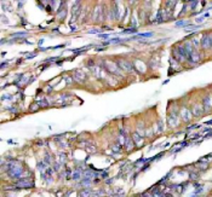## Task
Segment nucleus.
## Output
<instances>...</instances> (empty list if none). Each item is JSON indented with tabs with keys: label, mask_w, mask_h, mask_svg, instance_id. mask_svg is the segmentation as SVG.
I'll return each instance as SVG.
<instances>
[{
	"label": "nucleus",
	"mask_w": 212,
	"mask_h": 197,
	"mask_svg": "<svg viewBox=\"0 0 212 197\" xmlns=\"http://www.w3.org/2000/svg\"><path fill=\"white\" fill-rule=\"evenodd\" d=\"M8 174L13 178H21L23 175V168L17 163V162H11L8 165Z\"/></svg>",
	"instance_id": "1"
},
{
	"label": "nucleus",
	"mask_w": 212,
	"mask_h": 197,
	"mask_svg": "<svg viewBox=\"0 0 212 197\" xmlns=\"http://www.w3.org/2000/svg\"><path fill=\"white\" fill-rule=\"evenodd\" d=\"M201 46L205 47V49H208L211 47V35H204L201 39Z\"/></svg>",
	"instance_id": "2"
},
{
	"label": "nucleus",
	"mask_w": 212,
	"mask_h": 197,
	"mask_svg": "<svg viewBox=\"0 0 212 197\" xmlns=\"http://www.w3.org/2000/svg\"><path fill=\"white\" fill-rule=\"evenodd\" d=\"M16 185L18 186V187H33V186H34V183H33V182H28L27 179H23V180L17 182Z\"/></svg>",
	"instance_id": "3"
},
{
	"label": "nucleus",
	"mask_w": 212,
	"mask_h": 197,
	"mask_svg": "<svg viewBox=\"0 0 212 197\" xmlns=\"http://www.w3.org/2000/svg\"><path fill=\"white\" fill-rule=\"evenodd\" d=\"M119 67L125 70V71H131L132 70V65L130 62H125V61H119Z\"/></svg>",
	"instance_id": "4"
},
{
	"label": "nucleus",
	"mask_w": 212,
	"mask_h": 197,
	"mask_svg": "<svg viewBox=\"0 0 212 197\" xmlns=\"http://www.w3.org/2000/svg\"><path fill=\"white\" fill-rule=\"evenodd\" d=\"M181 114H182V117H183V120L185 121V122H188L190 119H192V113L188 110V109H182V111H181Z\"/></svg>",
	"instance_id": "5"
},
{
	"label": "nucleus",
	"mask_w": 212,
	"mask_h": 197,
	"mask_svg": "<svg viewBox=\"0 0 212 197\" xmlns=\"http://www.w3.org/2000/svg\"><path fill=\"white\" fill-rule=\"evenodd\" d=\"M202 109H204V106L200 105V104H198V105H195V106L193 108V114H194V115H196V116H199V115H201Z\"/></svg>",
	"instance_id": "6"
},
{
	"label": "nucleus",
	"mask_w": 212,
	"mask_h": 197,
	"mask_svg": "<svg viewBox=\"0 0 212 197\" xmlns=\"http://www.w3.org/2000/svg\"><path fill=\"white\" fill-rule=\"evenodd\" d=\"M132 138H134V139H132V140H134V143H136L137 145L142 144V141H143V140H142V136H139L138 133H135L134 136H132Z\"/></svg>",
	"instance_id": "7"
},
{
	"label": "nucleus",
	"mask_w": 212,
	"mask_h": 197,
	"mask_svg": "<svg viewBox=\"0 0 212 197\" xmlns=\"http://www.w3.org/2000/svg\"><path fill=\"white\" fill-rule=\"evenodd\" d=\"M125 148L127 150H131L132 148H134V140L130 139V138H126L125 139Z\"/></svg>",
	"instance_id": "8"
},
{
	"label": "nucleus",
	"mask_w": 212,
	"mask_h": 197,
	"mask_svg": "<svg viewBox=\"0 0 212 197\" xmlns=\"http://www.w3.org/2000/svg\"><path fill=\"white\" fill-rule=\"evenodd\" d=\"M107 68H108L109 71H112V73H119L117 65L114 64V63H107Z\"/></svg>",
	"instance_id": "9"
},
{
	"label": "nucleus",
	"mask_w": 212,
	"mask_h": 197,
	"mask_svg": "<svg viewBox=\"0 0 212 197\" xmlns=\"http://www.w3.org/2000/svg\"><path fill=\"white\" fill-rule=\"evenodd\" d=\"M211 99H212V97L211 96H208V97H206L204 101H202V104H204L206 108H208V106H211L212 105V102H211Z\"/></svg>",
	"instance_id": "10"
},
{
	"label": "nucleus",
	"mask_w": 212,
	"mask_h": 197,
	"mask_svg": "<svg viewBox=\"0 0 212 197\" xmlns=\"http://www.w3.org/2000/svg\"><path fill=\"white\" fill-rule=\"evenodd\" d=\"M76 75H78V77H75L76 81L78 82H83L84 81V74H81V71H75V76Z\"/></svg>",
	"instance_id": "11"
},
{
	"label": "nucleus",
	"mask_w": 212,
	"mask_h": 197,
	"mask_svg": "<svg viewBox=\"0 0 212 197\" xmlns=\"http://www.w3.org/2000/svg\"><path fill=\"white\" fill-rule=\"evenodd\" d=\"M80 196H81V197H89V196H90V191H86V190H84V191L80 193Z\"/></svg>",
	"instance_id": "12"
},
{
	"label": "nucleus",
	"mask_w": 212,
	"mask_h": 197,
	"mask_svg": "<svg viewBox=\"0 0 212 197\" xmlns=\"http://www.w3.org/2000/svg\"><path fill=\"white\" fill-rule=\"evenodd\" d=\"M152 35H153L152 33H147V34H141L139 37H152Z\"/></svg>",
	"instance_id": "13"
},
{
	"label": "nucleus",
	"mask_w": 212,
	"mask_h": 197,
	"mask_svg": "<svg viewBox=\"0 0 212 197\" xmlns=\"http://www.w3.org/2000/svg\"><path fill=\"white\" fill-rule=\"evenodd\" d=\"M79 177H80V172H76L74 174V179H79Z\"/></svg>",
	"instance_id": "14"
}]
</instances>
